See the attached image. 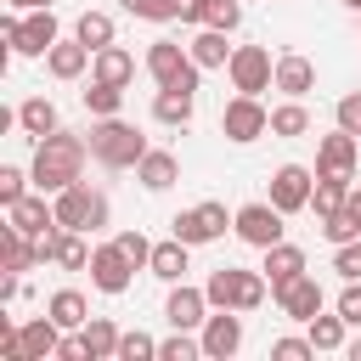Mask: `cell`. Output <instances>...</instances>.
I'll return each instance as SVG.
<instances>
[{
    "label": "cell",
    "mask_w": 361,
    "mask_h": 361,
    "mask_svg": "<svg viewBox=\"0 0 361 361\" xmlns=\"http://www.w3.org/2000/svg\"><path fill=\"white\" fill-rule=\"evenodd\" d=\"M85 158H90V147H85V135H68V130H51L39 147H34V164H28V175H34V186L39 192H62V186H73L79 180V169H85Z\"/></svg>",
    "instance_id": "6da1fadb"
},
{
    "label": "cell",
    "mask_w": 361,
    "mask_h": 361,
    "mask_svg": "<svg viewBox=\"0 0 361 361\" xmlns=\"http://www.w3.org/2000/svg\"><path fill=\"white\" fill-rule=\"evenodd\" d=\"M85 147H90V158H96L102 169H135V164L147 158V135H141L135 124H124L118 113H113V118H96V124L85 130Z\"/></svg>",
    "instance_id": "7a4b0ae2"
},
{
    "label": "cell",
    "mask_w": 361,
    "mask_h": 361,
    "mask_svg": "<svg viewBox=\"0 0 361 361\" xmlns=\"http://www.w3.org/2000/svg\"><path fill=\"white\" fill-rule=\"evenodd\" d=\"M203 293H209V305L214 310H259L265 305V293H271V282H265V271H237V265H220V271H209V282H203Z\"/></svg>",
    "instance_id": "3957f363"
},
{
    "label": "cell",
    "mask_w": 361,
    "mask_h": 361,
    "mask_svg": "<svg viewBox=\"0 0 361 361\" xmlns=\"http://www.w3.org/2000/svg\"><path fill=\"white\" fill-rule=\"evenodd\" d=\"M51 209H56V226H68V231H102L107 226V192L85 186V180L62 186Z\"/></svg>",
    "instance_id": "277c9868"
},
{
    "label": "cell",
    "mask_w": 361,
    "mask_h": 361,
    "mask_svg": "<svg viewBox=\"0 0 361 361\" xmlns=\"http://www.w3.org/2000/svg\"><path fill=\"white\" fill-rule=\"evenodd\" d=\"M0 34H6V45L17 56H45L56 45V11L45 6V11H28V17H6Z\"/></svg>",
    "instance_id": "5b68a950"
},
{
    "label": "cell",
    "mask_w": 361,
    "mask_h": 361,
    "mask_svg": "<svg viewBox=\"0 0 361 361\" xmlns=\"http://www.w3.org/2000/svg\"><path fill=\"white\" fill-rule=\"evenodd\" d=\"M147 73H152V85L164 90V85H186V90H197V62H192V51L186 45H175V39H152L147 45Z\"/></svg>",
    "instance_id": "8992f818"
},
{
    "label": "cell",
    "mask_w": 361,
    "mask_h": 361,
    "mask_svg": "<svg viewBox=\"0 0 361 361\" xmlns=\"http://www.w3.org/2000/svg\"><path fill=\"white\" fill-rule=\"evenodd\" d=\"M226 73H231V90H243V96H259V90L276 85V62H271L265 45H237L231 62H226Z\"/></svg>",
    "instance_id": "52a82bcc"
},
{
    "label": "cell",
    "mask_w": 361,
    "mask_h": 361,
    "mask_svg": "<svg viewBox=\"0 0 361 361\" xmlns=\"http://www.w3.org/2000/svg\"><path fill=\"white\" fill-rule=\"evenodd\" d=\"M237 214H226V203H197V209H180L175 220H169V237H180V243H192V248H203V243H214V237H226V226H231Z\"/></svg>",
    "instance_id": "ba28073f"
},
{
    "label": "cell",
    "mask_w": 361,
    "mask_h": 361,
    "mask_svg": "<svg viewBox=\"0 0 361 361\" xmlns=\"http://www.w3.org/2000/svg\"><path fill=\"white\" fill-rule=\"evenodd\" d=\"M265 130H271V113L259 107V96H243V90H237V96L226 102V113H220V135L237 141V147H248V141H259Z\"/></svg>",
    "instance_id": "9c48e42d"
},
{
    "label": "cell",
    "mask_w": 361,
    "mask_h": 361,
    "mask_svg": "<svg viewBox=\"0 0 361 361\" xmlns=\"http://www.w3.org/2000/svg\"><path fill=\"white\" fill-rule=\"evenodd\" d=\"M282 220H288V214H282L276 203H243V209H237V220H231V231H237L248 248H259V254H265L271 243H282V231H288Z\"/></svg>",
    "instance_id": "30bf717a"
},
{
    "label": "cell",
    "mask_w": 361,
    "mask_h": 361,
    "mask_svg": "<svg viewBox=\"0 0 361 361\" xmlns=\"http://www.w3.org/2000/svg\"><path fill=\"white\" fill-rule=\"evenodd\" d=\"M197 338H203V355H209V361H231V355L243 350V310H214V316L197 327Z\"/></svg>",
    "instance_id": "8fae6325"
},
{
    "label": "cell",
    "mask_w": 361,
    "mask_h": 361,
    "mask_svg": "<svg viewBox=\"0 0 361 361\" xmlns=\"http://www.w3.org/2000/svg\"><path fill=\"white\" fill-rule=\"evenodd\" d=\"M130 276H135V265H130V254H124L118 243H96V248H90V282H96L102 293H124Z\"/></svg>",
    "instance_id": "7c38bea8"
},
{
    "label": "cell",
    "mask_w": 361,
    "mask_h": 361,
    "mask_svg": "<svg viewBox=\"0 0 361 361\" xmlns=\"http://www.w3.org/2000/svg\"><path fill=\"white\" fill-rule=\"evenodd\" d=\"M209 293L203 288H192V282H169V299H164V316H169V327H186V333H197L203 322H209Z\"/></svg>",
    "instance_id": "4fadbf2b"
},
{
    "label": "cell",
    "mask_w": 361,
    "mask_h": 361,
    "mask_svg": "<svg viewBox=\"0 0 361 361\" xmlns=\"http://www.w3.org/2000/svg\"><path fill=\"white\" fill-rule=\"evenodd\" d=\"M355 158H361L355 130H333V135L316 141V175H355Z\"/></svg>",
    "instance_id": "5bb4252c"
},
{
    "label": "cell",
    "mask_w": 361,
    "mask_h": 361,
    "mask_svg": "<svg viewBox=\"0 0 361 361\" xmlns=\"http://www.w3.org/2000/svg\"><path fill=\"white\" fill-rule=\"evenodd\" d=\"M310 192H316V180H310V169H305V164H282V169L271 175V203H276L282 214L310 209Z\"/></svg>",
    "instance_id": "9a60e30c"
},
{
    "label": "cell",
    "mask_w": 361,
    "mask_h": 361,
    "mask_svg": "<svg viewBox=\"0 0 361 361\" xmlns=\"http://www.w3.org/2000/svg\"><path fill=\"white\" fill-rule=\"evenodd\" d=\"M271 299H276V310H282V316H293V322H310V316L322 310V282H316L310 271H299L293 282L271 288Z\"/></svg>",
    "instance_id": "2e32d148"
},
{
    "label": "cell",
    "mask_w": 361,
    "mask_h": 361,
    "mask_svg": "<svg viewBox=\"0 0 361 361\" xmlns=\"http://www.w3.org/2000/svg\"><path fill=\"white\" fill-rule=\"evenodd\" d=\"M6 226H17L23 237H34V243H39V237L56 226V209L45 203V192H39V197H17V203L6 209Z\"/></svg>",
    "instance_id": "e0dca14e"
},
{
    "label": "cell",
    "mask_w": 361,
    "mask_h": 361,
    "mask_svg": "<svg viewBox=\"0 0 361 361\" xmlns=\"http://www.w3.org/2000/svg\"><path fill=\"white\" fill-rule=\"evenodd\" d=\"M135 180H141L147 192H169V186L180 180V158H175L169 147H147V158L135 164Z\"/></svg>",
    "instance_id": "ac0fdd59"
},
{
    "label": "cell",
    "mask_w": 361,
    "mask_h": 361,
    "mask_svg": "<svg viewBox=\"0 0 361 361\" xmlns=\"http://www.w3.org/2000/svg\"><path fill=\"white\" fill-rule=\"evenodd\" d=\"M90 45L85 39H56L51 51H45V68H51V79H79L85 68H90Z\"/></svg>",
    "instance_id": "d6986e66"
},
{
    "label": "cell",
    "mask_w": 361,
    "mask_h": 361,
    "mask_svg": "<svg viewBox=\"0 0 361 361\" xmlns=\"http://www.w3.org/2000/svg\"><path fill=\"white\" fill-rule=\"evenodd\" d=\"M310 85H316V62L310 56H299V51H288V56H276V90L282 96H310Z\"/></svg>",
    "instance_id": "ffe728a7"
},
{
    "label": "cell",
    "mask_w": 361,
    "mask_h": 361,
    "mask_svg": "<svg viewBox=\"0 0 361 361\" xmlns=\"http://www.w3.org/2000/svg\"><path fill=\"white\" fill-rule=\"evenodd\" d=\"M192 113H197V90H186V85H164L152 96V118L158 124H192Z\"/></svg>",
    "instance_id": "44dd1931"
},
{
    "label": "cell",
    "mask_w": 361,
    "mask_h": 361,
    "mask_svg": "<svg viewBox=\"0 0 361 361\" xmlns=\"http://www.w3.org/2000/svg\"><path fill=\"white\" fill-rule=\"evenodd\" d=\"M186 248H192V243H180V237H169V243H152V259H147V271H152L158 282H186V271H192Z\"/></svg>",
    "instance_id": "7402d4cb"
},
{
    "label": "cell",
    "mask_w": 361,
    "mask_h": 361,
    "mask_svg": "<svg viewBox=\"0 0 361 361\" xmlns=\"http://www.w3.org/2000/svg\"><path fill=\"white\" fill-rule=\"evenodd\" d=\"M0 265L23 276V271H34V265H45V259H39V243H34V237H23L17 226H6V231H0Z\"/></svg>",
    "instance_id": "603a6c76"
},
{
    "label": "cell",
    "mask_w": 361,
    "mask_h": 361,
    "mask_svg": "<svg viewBox=\"0 0 361 361\" xmlns=\"http://www.w3.org/2000/svg\"><path fill=\"white\" fill-rule=\"evenodd\" d=\"M90 79H107V85H130V79H135V56H130L124 45H102V51L90 56Z\"/></svg>",
    "instance_id": "cb8c5ba5"
},
{
    "label": "cell",
    "mask_w": 361,
    "mask_h": 361,
    "mask_svg": "<svg viewBox=\"0 0 361 361\" xmlns=\"http://www.w3.org/2000/svg\"><path fill=\"white\" fill-rule=\"evenodd\" d=\"M259 271H265V282H271V288H282V282H293V276L305 271V248H293V243H271Z\"/></svg>",
    "instance_id": "d4e9b609"
},
{
    "label": "cell",
    "mask_w": 361,
    "mask_h": 361,
    "mask_svg": "<svg viewBox=\"0 0 361 361\" xmlns=\"http://www.w3.org/2000/svg\"><path fill=\"white\" fill-rule=\"evenodd\" d=\"M56 344H62V327L51 322V310H45V316H34V322H23V355H28V361L56 355Z\"/></svg>",
    "instance_id": "484cf974"
},
{
    "label": "cell",
    "mask_w": 361,
    "mask_h": 361,
    "mask_svg": "<svg viewBox=\"0 0 361 361\" xmlns=\"http://www.w3.org/2000/svg\"><path fill=\"white\" fill-rule=\"evenodd\" d=\"M186 51H192V62H197V68H226L237 45H226V28H197Z\"/></svg>",
    "instance_id": "4316f807"
},
{
    "label": "cell",
    "mask_w": 361,
    "mask_h": 361,
    "mask_svg": "<svg viewBox=\"0 0 361 361\" xmlns=\"http://www.w3.org/2000/svg\"><path fill=\"white\" fill-rule=\"evenodd\" d=\"M350 180H355V175H316V192H310L316 220H327V214H338V209L350 203Z\"/></svg>",
    "instance_id": "83f0119b"
},
{
    "label": "cell",
    "mask_w": 361,
    "mask_h": 361,
    "mask_svg": "<svg viewBox=\"0 0 361 361\" xmlns=\"http://www.w3.org/2000/svg\"><path fill=\"white\" fill-rule=\"evenodd\" d=\"M45 310H51V322H56L62 333H79V327L90 322V305H85V293H79V288L51 293V305H45Z\"/></svg>",
    "instance_id": "f1b7e54d"
},
{
    "label": "cell",
    "mask_w": 361,
    "mask_h": 361,
    "mask_svg": "<svg viewBox=\"0 0 361 361\" xmlns=\"http://www.w3.org/2000/svg\"><path fill=\"white\" fill-rule=\"evenodd\" d=\"M79 338H85V350H90V361H118V327L107 322V316H90L85 327H79Z\"/></svg>",
    "instance_id": "f546056e"
},
{
    "label": "cell",
    "mask_w": 361,
    "mask_h": 361,
    "mask_svg": "<svg viewBox=\"0 0 361 361\" xmlns=\"http://www.w3.org/2000/svg\"><path fill=\"white\" fill-rule=\"evenodd\" d=\"M17 124H23V135L45 141V135L56 130V102H51V96H28V102L17 107Z\"/></svg>",
    "instance_id": "4dcf8cb0"
},
{
    "label": "cell",
    "mask_w": 361,
    "mask_h": 361,
    "mask_svg": "<svg viewBox=\"0 0 361 361\" xmlns=\"http://www.w3.org/2000/svg\"><path fill=\"white\" fill-rule=\"evenodd\" d=\"M85 107H90V118H113L118 107H124V85H107V79H90L85 90Z\"/></svg>",
    "instance_id": "1f68e13d"
},
{
    "label": "cell",
    "mask_w": 361,
    "mask_h": 361,
    "mask_svg": "<svg viewBox=\"0 0 361 361\" xmlns=\"http://www.w3.org/2000/svg\"><path fill=\"white\" fill-rule=\"evenodd\" d=\"M310 130V107L299 96H288L282 107H271V135H305Z\"/></svg>",
    "instance_id": "d6a6232c"
},
{
    "label": "cell",
    "mask_w": 361,
    "mask_h": 361,
    "mask_svg": "<svg viewBox=\"0 0 361 361\" xmlns=\"http://www.w3.org/2000/svg\"><path fill=\"white\" fill-rule=\"evenodd\" d=\"M305 327H310V344H316V350H327V355H333V350H344V327H350V322H344L338 310H333V316H322V310H316Z\"/></svg>",
    "instance_id": "836d02e7"
},
{
    "label": "cell",
    "mask_w": 361,
    "mask_h": 361,
    "mask_svg": "<svg viewBox=\"0 0 361 361\" xmlns=\"http://www.w3.org/2000/svg\"><path fill=\"white\" fill-rule=\"evenodd\" d=\"M73 39H85L90 51L113 45V17H107V11H79V23H73Z\"/></svg>",
    "instance_id": "e575fe53"
},
{
    "label": "cell",
    "mask_w": 361,
    "mask_h": 361,
    "mask_svg": "<svg viewBox=\"0 0 361 361\" xmlns=\"http://www.w3.org/2000/svg\"><path fill=\"white\" fill-rule=\"evenodd\" d=\"M322 237H327L333 248H338V243H361V209L344 203L338 214H327V220H322Z\"/></svg>",
    "instance_id": "d590c367"
},
{
    "label": "cell",
    "mask_w": 361,
    "mask_h": 361,
    "mask_svg": "<svg viewBox=\"0 0 361 361\" xmlns=\"http://www.w3.org/2000/svg\"><path fill=\"white\" fill-rule=\"evenodd\" d=\"M203 355V338H192L186 327H175L164 344H158V361H197Z\"/></svg>",
    "instance_id": "8d00e7d4"
},
{
    "label": "cell",
    "mask_w": 361,
    "mask_h": 361,
    "mask_svg": "<svg viewBox=\"0 0 361 361\" xmlns=\"http://www.w3.org/2000/svg\"><path fill=\"white\" fill-rule=\"evenodd\" d=\"M118 361H158V338L141 333V327L124 333V338H118Z\"/></svg>",
    "instance_id": "74e56055"
},
{
    "label": "cell",
    "mask_w": 361,
    "mask_h": 361,
    "mask_svg": "<svg viewBox=\"0 0 361 361\" xmlns=\"http://www.w3.org/2000/svg\"><path fill=\"white\" fill-rule=\"evenodd\" d=\"M237 23H243V6H237V0H209V6H203V23H197V28H226V34H231Z\"/></svg>",
    "instance_id": "f35d334b"
},
{
    "label": "cell",
    "mask_w": 361,
    "mask_h": 361,
    "mask_svg": "<svg viewBox=\"0 0 361 361\" xmlns=\"http://www.w3.org/2000/svg\"><path fill=\"white\" fill-rule=\"evenodd\" d=\"M118 6L141 23H175V0H118Z\"/></svg>",
    "instance_id": "ab89813d"
},
{
    "label": "cell",
    "mask_w": 361,
    "mask_h": 361,
    "mask_svg": "<svg viewBox=\"0 0 361 361\" xmlns=\"http://www.w3.org/2000/svg\"><path fill=\"white\" fill-rule=\"evenodd\" d=\"M28 180H34V175H23L17 164H6V169H0V203L11 209L17 197H28Z\"/></svg>",
    "instance_id": "60d3db41"
},
{
    "label": "cell",
    "mask_w": 361,
    "mask_h": 361,
    "mask_svg": "<svg viewBox=\"0 0 361 361\" xmlns=\"http://www.w3.org/2000/svg\"><path fill=\"white\" fill-rule=\"evenodd\" d=\"M333 271H338L344 282H361V243H338V248H333Z\"/></svg>",
    "instance_id": "b9f144b4"
},
{
    "label": "cell",
    "mask_w": 361,
    "mask_h": 361,
    "mask_svg": "<svg viewBox=\"0 0 361 361\" xmlns=\"http://www.w3.org/2000/svg\"><path fill=\"white\" fill-rule=\"evenodd\" d=\"M113 243H118V248H124V254H130V265H135V271H141V265H147V259H152V243H147V237H141V231H118V237H113Z\"/></svg>",
    "instance_id": "7bdbcfd3"
},
{
    "label": "cell",
    "mask_w": 361,
    "mask_h": 361,
    "mask_svg": "<svg viewBox=\"0 0 361 361\" xmlns=\"http://www.w3.org/2000/svg\"><path fill=\"white\" fill-rule=\"evenodd\" d=\"M271 355H276V361H305V355H316V344H310V333H305V338H276Z\"/></svg>",
    "instance_id": "ee69618b"
},
{
    "label": "cell",
    "mask_w": 361,
    "mask_h": 361,
    "mask_svg": "<svg viewBox=\"0 0 361 361\" xmlns=\"http://www.w3.org/2000/svg\"><path fill=\"white\" fill-rule=\"evenodd\" d=\"M333 118H338V130H355V135H361V90L338 96V113H333Z\"/></svg>",
    "instance_id": "f6af8a7d"
},
{
    "label": "cell",
    "mask_w": 361,
    "mask_h": 361,
    "mask_svg": "<svg viewBox=\"0 0 361 361\" xmlns=\"http://www.w3.org/2000/svg\"><path fill=\"white\" fill-rule=\"evenodd\" d=\"M338 316H344L350 327H361V282H344V293H338Z\"/></svg>",
    "instance_id": "bcb514c9"
},
{
    "label": "cell",
    "mask_w": 361,
    "mask_h": 361,
    "mask_svg": "<svg viewBox=\"0 0 361 361\" xmlns=\"http://www.w3.org/2000/svg\"><path fill=\"white\" fill-rule=\"evenodd\" d=\"M203 6H209V0H175V17H180V23H203Z\"/></svg>",
    "instance_id": "7dc6e473"
},
{
    "label": "cell",
    "mask_w": 361,
    "mask_h": 361,
    "mask_svg": "<svg viewBox=\"0 0 361 361\" xmlns=\"http://www.w3.org/2000/svg\"><path fill=\"white\" fill-rule=\"evenodd\" d=\"M51 0H11V11H45Z\"/></svg>",
    "instance_id": "c3c4849f"
},
{
    "label": "cell",
    "mask_w": 361,
    "mask_h": 361,
    "mask_svg": "<svg viewBox=\"0 0 361 361\" xmlns=\"http://www.w3.org/2000/svg\"><path fill=\"white\" fill-rule=\"evenodd\" d=\"M344 350H350V361H361V338H350V344H344Z\"/></svg>",
    "instance_id": "681fc988"
},
{
    "label": "cell",
    "mask_w": 361,
    "mask_h": 361,
    "mask_svg": "<svg viewBox=\"0 0 361 361\" xmlns=\"http://www.w3.org/2000/svg\"><path fill=\"white\" fill-rule=\"evenodd\" d=\"M350 209H361V186H350Z\"/></svg>",
    "instance_id": "f907efd6"
},
{
    "label": "cell",
    "mask_w": 361,
    "mask_h": 361,
    "mask_svg": "<svg viewBox=\"0 0 361 361\" xmlns=\"http://www.w3.org/2000/svg\"><path fill=\"white\" fill-rule=\"evenodd\" d=\"M344 6H350V11H361V0H344Z\"/></svg>",
    "instance_id": "816d5d0a"
}]
</instances>
